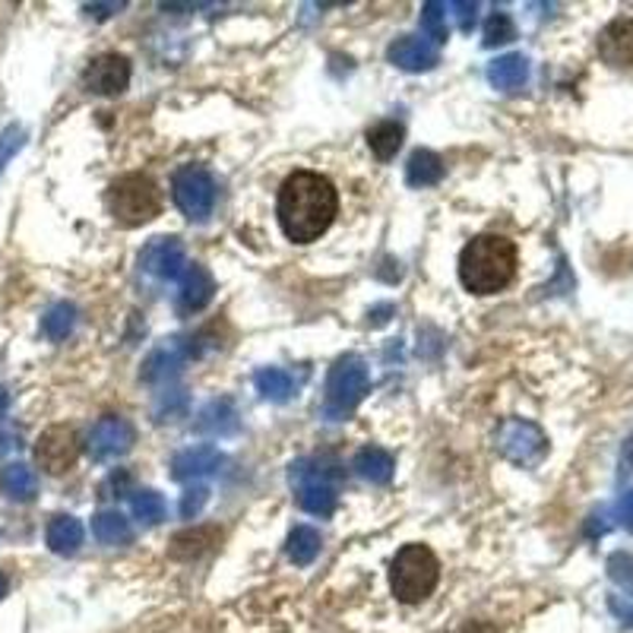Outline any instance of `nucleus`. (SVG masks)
I'll use <instances>...</instances> for the list:
<instances>
[{
  "label": "nucleus",
  "instance_id": "19",
  "mask_svg": "<svg viewBox=\"0 0 633 633\" xmlns=\"http://www.w3.org/2000/svg\"><path fill=\"white\" fill-rule=\"evenodd\" d=\"M238 409L232 399H212L210 406L197 415V431L212 437H232L238 431Z\"/></svg>",
  "mask_w": 633,
  "mask_h": 633
},
{
  "label": "nucleus",
  "instance_id": "13",
  "mask_svg": "<svg viewBox=\"0 0 633 633\" xmlns=\"http://www.w3.org/2000/svg\"><path fill=\"white\" fill-rule=\"evenodd\" d=\"M598 54L615 71H633V16H621L601 29Z\"/></svg>",
  "mask_w": 633,
  "mask_h": 633
},
{
  "label": "nucleus",
  "instance_id": "11",
  "mask_svg": "<svg viewBox=\"0 0 633 633\" xmlns=\"http://www.w3.org/2000/svg\"><path fill=\"white\" fill-rule=\"evenodd\" d=\"M83 86L96 96H121L131 86V61L117 51L99 54L83 73Z\"/></svg>",
  "mask_w": 633,
  "mask_h": 633
},
{
  "label": "nucleus",
  "instance_id": "36",
  "mask_svg": "<svg viewBox=\"0 0 633 633\" xmlns=\"http://www.w3.org/2000/svg\"><path fill=\"white\" fill-rule=\"evenodd\" d=\"M450 10H457L459 29L462 33H472L475 20H479V3H469V0H457V3H447Z\"/></svg>",
  "mask_w": 633,
  "mask_h": 633
},
{
  "label": "nucleus",
  "instance_id": "28",
  "mask_svg": "<svg viewBox=\"0 0 633 633\" xmlns=\"http://www.w3.org/2000/svg\"><path fill=\"white\" fill-rule=\"evenodd\" d=\"M253 384H257V393L263 399H270V402H288L295 396V377L288 371H282V368H263V371H257Z\"/></svg>",
  "mask_w": 633,
  "mask_h": 633
},
{
  "label": "nucleus",
  "instance_id": "34",
  "mask_svg": "<svg viewBox=\"0 0 633 633\" xmlns=\"http://www.w3.org/2000/svg\"><path fill=\"white\" fill-rule=\"evenodd\" d=\"M26 146V127H20V124H10L3 134H0V172L7 169V162L20 152Z\"/></svg>",
  "mask_w": 633,
  "mask_h": 633
},
{
  "label": "nucleus",
  "instance_id": "1",
  "mask_svg": "<svg viewBox=\"0 0 633 633\" xmlns=\"http://www.w3.org/2000/svg\"><path fill=\"white\" fill-rule=\"evenodd\" d=\"M336 212H339V194L330 177L316 172H295L282 181L276 215L288 241L295 245L316 241L333 225Z\"/></svg>",
  "mask_w": 633,
  "mask_h": 633
},
{
  "label": "nucleus",
  "instance_id": "32",
  "mask_svg": "<svg viewBox=\"0 0 633 633\" xmlns=\"http://www.w3.org/2000/svg\"><path fill=\"white\" fill-rule=\"evenodd\" d=\"M517 38V26L507 13H492L488 23H485V48H497V45H507Z\"/></svg>",
  "mask_w": 633,
  "mask_h": 633
},
{
  "label": "nucleus",
  "instance_id": "39",
  "mask_svg": "<svg viewBox=\"0 0 633 633\" xmlns=\"http://www.w3.org/2000/svg\"><path fill=\"white\" fill-rule=\"evenodd\" d=\"M86 10H89V13H92L96 20H108L111 13H117V10H124V0H121V3H89Z\"/></svg>",
  "mask_w": 633,
  "mask_h": 633
},
{
  "label": "nucleus",
  "instance_id": "42",
  "mask_svg": "<svg viewBox=\"0 0 633 633\" xmlns=\"http://www.w3.org/2000/svg\"><path fill=\"white\" fill-rule=\"evenodd\" d=\"M7 596V576H3V570H0V598Z\"/></svg>",
  "mask_w": 633,
  "mask_h": 633
},
{
  "label": "nucleus",
  "instance_id": "4",
  "mask_svg": "<svg viewBox=\"0 0 633 633\" xmlns=\"http://www.w3.org/2000/svg\"><path fill=\"white\" fill-rule=\"evenodd\" d=\"M108 215L121 228H140L162 212V190L149 175H121L108 187Z\"/></svg>",
  "mask_w": 633,
  "mask_h": 633
},
{
  "label": "nucleus",
  "instance_id": "8",
  "mask_svg": "<svg viewBox=\"0 0 633 633\" xmlns=\"http://www.w3.org/2000/svg\"><path fill=\"white\" fill-rule=\"evenodd\" d=\"M172 194H175L177 210L190 222H207L215 207V181L203 165H184L172 177Z\"/></svg>",
  "mask_w": 633,
  "mask_h": 633
},
{
  "label": "nucleus",
  "instance_id": "41",
  "mask_svg": "<svg viewBox=\"0 0 633 633\" xmlns=\"http://www.w3.org/2000/svg\"><path fill=\"white\" fill-rule=\"evenodd\" d=\"M7 406H10V396H7V389L0 387V415L7 412Z\"/></svg>",
  "mask_w": 633,
  "mask_h": 633
},
{
  "label": "nucleus",
  "instance_id": "2",
  "mask_svg": "<svg viewBox=\"0 0 633 633\" xmlns=\"http://www.w3.org/2000/svg\"><path fill=\"white\" fill-rule=\"evenodd\" d=\"M517 245L504 235H479L459 253V282L472 295H497L517 276Z\"/></svg>",
  "mask_w": 633,
  "mask_h": 633
},
{
  "label": "nucleus",
  "instance_id": "24",
  "mask_svg": "<svg viewBox=\"0 0 633 633\" xmlns=\"http://www.w3.org/2000/svg\"><path fill=\"white\" fill-rule=\"evenodd\" d=\"M0 488H3V494H7L10 500L26 504V500H33L38 494L36 472H33L29 466H23V462H10V466L3 469V475H0Z\"/></svg>",
  "mask_w": 633,
  "mask_h": 633
},
{
  "label": "nucleus",
  "instance_id": "21",
  "mask_svg": "<svg viewBox=\"0 0 633 633\" xmlns=\"http://www.w3.org/2000/svg\"><path fill=\"white\" fill-rule=\"evenodd\" d=\"M526 79L529 61L523 54H504V58L492 61V67H488V83L500 92H513V89L526 86Z\"/></svg>",
  "mask_w": 633,
  "mask_h": 633
},
{
  "label": "nucleus",
  "instance_id": "10",
  "mask_svg": "<svg viewBox=\"0 0 633 633\" xmlns=\"http://www.w3.org/2000/svg\"><path fill=\"white\" fill-rule=\"evenodd\" d=\"M134 440H137L134 424L127 422V419H121V415H105V419H99V422L92 424V431H89V454L99 462H108V459L131 454Z\"/></svg>",
  "mask_w": 633,
  "mask_h": 633
},
{
  "label": "nucleus",
  "instance_id": "16",
  "mask_svg": "<svg viewBox=\"0 0 633 633\" xmlns=\"http://www.w3.org/2000/svg\"><path fill=\"white\" fill-rule=\"evenodd\" d=\"M225 466V457L219 454V447L212 444H197V447H187L172 459V479L175 482H190V479H203L212 475Z\"/></svg>",
  "mask_w": 633,
  "mask_h": 633
},
{
  "label": "nucleus",
  "instance_id": "30",
  "mask_svg": "<svg viewBox=\"0 0 633 633\" xmlns=\"http://www.w3.org/2000/svg\"><path fill=\"white\" fill-rule=\"evenodd\" d=\"M422 33L434 45H444L450 38L447 29V3H437V0H427L422 7Z\"/></svg>",
  "mask_w": 633,
  "mask_h": 633
},
{
  "label": "nucleus",
  "instance_id": "37",
  "mask_svg": "<svg viewBox=\"0 0 633 633\" xmlns=\"http://www.w3.org/2000/svg\"><path fill=\"white\" fill-rule=\"evenodd\" d=\"M608 608L611 615L624 624V628H633V601L624 596H608Z\"/></svg>",
  "mask_w": 633,
  "mask_h": 633
},
{
  "label": "nucleus",
  "instance_id": "35",
  "mask_svg": "<svg viewBox=\"0 0 633 633\" xmlns=\"http://www.w3.org/2000/svg\"><path fill=\"white\" fill-rule=\"evenodd\" d=\"M207 500H210V488H203V485L184 492V497H181V517H184V520L200 517V510L207 507Z\"/></svg>",
  "mask_w": 633,
  "mask_h": 633
},
{
  "label": "nucleus",
  "instance_id": "14",
  "mask_svg": "<svg viewBox=\"0 0 633 633\" xmlns=\"http://www.w3.org/2000/svg\"><path fill=\"white\" fill-rule=\"evenodd\" d=\"M387 58L393 67H399V71H406V73L431 71V67H437V61H440L437 48L419 36L396 38V41L389 45Z\"/></svg>",
  "mask_w": 633,
  "mask_h": 633
},
{
  "label": "nucleus",
  "instance_id": "17",
  "mask_svg": "<svg viewBox=\"0 0 633 633\" xmlns=\"http://www.w3.org/2000/svg\"><path fill=\"white\" fill-rule=\"evenodd\" d=\"M215 295V280L207 266L200 263H190L184 270V280H181V291H177V311L181 314H197L203 311Z\"/></svg>",
  "mask_w": 633,
  "mask_h": 633
},
{
  "label": "nucleus",
  "instance_id": "23",
  "mask_svg": "<svg viewBox=\"0 0 633 633\" xmlns=\"http://www.w3.org/2000/svg\"><path fill=\"white\" fill-rule=\"evenodd\" d=\"M83 523L76 520V517H54L51 523H48V548L54 551V555H76L79 551V545H83Z\"/></svg>",
  "mask_w": 633,
  "mask_h": 633
},
{
  "label": "nucleus",
  "instance_id": "20",
  "mask_svg": "<svg viewBox=\"0 0 633 633\" xmlns=\"http://www.w3.org/2000/svg\"><path fill=\"white\" fill-rule=\"evenodd\" d=\"M355 472L371 485H387L396 472V459L384 447H361L355 457Z\"/></svg>",
  "mask_w": 633,
  "mask_h": 633
},
{
  "label": "nucleus",
  "instance_id": "29",
  "mask_svg": "<svg viewBox=\"0 0 633 633\" xmlns=\"http://www.w3.org/2000/svg\"><path fill=\"white\" fill-rule=\"evenodd\" d=\"M76 326V308L67 305V301H58L54 308H48V314L41 316V333L54 343L67 339Z\"/></svg>",
  "mask_w": 633,
  "mask_h": 633
},
{
  "label": "nucleus",
  "instance_id": "3",
  "mask_svg": "<svg viewBox=\"0 0 633 633\" xmlns=\"http://www.w3.org/2000/svg\"><path fill=\"white\" fill-rule=\"evenodd\" d=\"M288 482L295 488V500L305 513L314 517H333L339 504V462L330 457H305L288 466Z\"/></svg>",
  "mask_w": 633,
  "mask_h": 633
},
{
  "label": "nucleus",
  "instance_id": "40",
  "mask_svg": "<svg viewBox=\"0 0 633 633\" xmlns=\"http://www.w3.org/2000/svg\"><path fill=\"white\" fill-rule=\"evenodd\" d=\"M459 633H497V628L488 624V621H469V624H466Z\"/></svg>",
  "mask_w": 633,
  "mask_h": 633
},
{
  "label": "nucleus",
  "instance_id": "5",
  "mask_svg": "<svg viewBox=\"0 0 633 633\" xmlns=\"http://www.w3.org/2000/svg\"><path fill=\"white\" fill-rule=\"evenodd\" d=\"M440 563L427 545H402L389 567V589L402 605H419L437 589Z\"/></svg>",
  "mask_w": 633,
  "mask_h": 633
},
{
  "label": "nucleus",
  "instance_id": "7",
  "mask_svg": "<svg viewBox=\"0 0 633 633\" xmlns=\"http://www.w3.org/2000/svg\"><path fill=\"white\" fill-rule=\"evenodd\" d=\"M497 450L520 469H535L548 457V437L535 422L526 419H507L497 431Z\"/></svg>",
  "mask_w": 633,
  "mask_h": 633
},
{
  "label": "nucleus",
  "instance_id": "33",
  "mask_svg": "<svg viewBox=\"0 0 633 633\" xmlns=\"http://www.w3.org/2000/svg\"><path fill=\"white\" fill-rule=\"evenodd\" d=\"M605 567H608V576H611L618 586H624V589H631L633 593V555H628V551H615Z\"/></svg>",
  "mask_w": 633,
  "mask_h": 633
},
{
  "label": "nucleus",
  "instance_id": "12",
  "mask_svg": "<svg viewBox=\"0 0 633 633\" xmlns=\"http://www.w3.org/2000/svg\"><path fill=\"white\" fill-rule=\"evenodd\" d=\"M140 266L149 276H156V280H177L184 273V266H187L184 245L177 238H172V235H159V238H152L140 250Z\"/></svg>",
  "mask_w": 633,
  "mask_h": 633
},
{
  "label": "nucleus",
  "instance_id": "6",
  "mask_svg": "<svg viewBox=\"0 0 633 633\" xmlns=\"http://www.w3.org/2000/svg\"><path fill=\"white\" fill-rule=\"evenodd\" d=\"M371 387V374L368 364L358 355H343L326 377V396H323V419L339 422L346 415H352L361 406L364 393Z\"/></svg>",
  "mask_w": 633,
  "mask_h": 633
},
{
  "label": "nucleus",
  "instance_id": "27",
  "mask_svg": "<svg viewBox=\"0 0 633 633\" xmlns=\"http://www.w3.org/2000/svg\"><path fill=\"white\" fill-rule=\"evenodd\" d=\"M402 140H406V131H402V124H396V121H377V124L368 131V146H371V152H374L381 162H389V159L399 152Z\"/></svg>",
  "mask_w": 633,
  "mask_h": 633
},
{
  "label": "nucleus",
  "instance_id": "15",
  "mask_svg": "<svg viewBox=\"0 0 633 633\" xmlns=\"http://www.w3.org/2000/svg\"><path fill=\"white\" fill-rule=\"evenodd\" d=\"M194 355V346H187V339H165L156 352L146 358L140 377L146 384H162L169 377H175L181 364Z\"/></svg>",
  "mask_w": 633,
  "mask_h": 633
},
{
  "label": "nucleus",
  "instance_id": "31",
  "mask_svg": "<svg viewBox=\"0 0 633 633\" xmlns=\"http://www.w3.org/2000/svg\"><path fill=\"white\" fill-rule=\"evenodd\" d=\"M134 517L142 520V523H149V526L162 523L165 520V497L159 492H152V488L137 492L134 494Z\"/></svg>",
  "mask_w": 633,
  "mask_h": 633
},
{
  "label": "nucleus",
  "instance_id": "25",
  "mask_svg": "<svg viewBox=\"0 0 633 633\" xmlns=\"http://www.w3.org/2000/svg\"><path fill=\"white\" fill-rule=\"evenodd\" d=\"M92 535H96L102 545H127V542L134 538V526H131V520H127L124 513H117V510H102V513H96V520H92Z\"/></svg>",
  "mask_w": 633,
  "mask_h": 633
},
{
  "label": "nucleus",
  "instance_id": "22",
  "mask_svg": "<svg viewBox=\"0 0 633 633\" xmlns=\"http://www.w3.org/2000/svg\"><path fill=\"white\" fill-rule=\"evenodd\" d=\"M444 177V159L431 149H415L406 165V184L409 187H434Z\"/></svg>",
  "mask_w": 633,
  "mask_h": 633
},
{
  "label": "nucleus",
  "instance_id": "38",
  "mask_svg": "<svg viewBox=\"0 0 633 633\" xmlns=\"http://www.w3.org/2000/svg\"><path fill=\"white\" fill-rule=\"evenodd\" d=\"M618 517H621V523L628 532H633V492H628L621 497V504H618Z\"/></svg>",
  "mask_w": 633,
  "mask_h": 633
},
{
  "label": "nucleus",
  "instance_id": "26",
  "mask_svg": "<svg viewBox=\"0 0 633 633\" xmlns=\"http://www.w3.org/2000/svg\"><path fill=\"white\" fill-rule=\"evenodd\" d=\"M320 545H323V538H320V532H316L314 526H295L291 532H288L285 551H288L291 563H298V567H308V563L316 561V555H320Z\"/></svg>",
  "mask_w": 633,
  "mask_h": 633
},
{
  "label": "nucleus",
  "instance_id": "18",
  "mask_svg": "<svg viewBox=\"0 0 633 633\" xmlns=\"http://www.w3.org/2000/svg\"><path fill=\"white\" fill-rule=\"evenodd\" d=\"M222 538V529L219 526H197L187 529V532H177L172 538V558L177 561H194V558H203L212 545H219Z\"/></svg>",
  "mask_w": 633,
  "mask_h": 633
},
{
  "label": "nucleus",
  "instance_id": "9",
  "mask_svg": "<svg viewBox=\"0 0 633 633\" xmlns=\"http://www.w3.org/2000/svg\"><path fill=\"white\" fill-rule=\"evenodd\" d=\"M79 459V437L71 424H51L41 431L36 440V462L48 475H64L71 472Z\"/></svg>",
  "mask_w": 633,
  "mask_h": 633
}]
</instances>
